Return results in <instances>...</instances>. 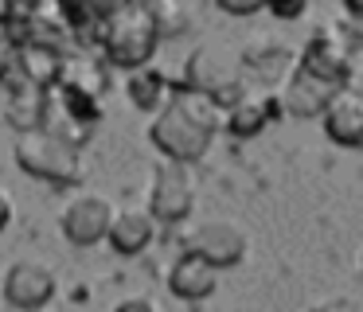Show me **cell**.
<instances>
[{"label":"cell","mask_w":363,"mask_h":312,"mask_svg":"<svg viewBox=\"0 0 363 312\" xmlns=\"http://www.w3.org/2000/svg\"><path fill=\"white\" fill-rule=\"evenodd\" d=\"M219 129H223V109L211 98H203L196 90H172L168 106L152 113L149 140L157 145V152L164 160L191 168L211 148Z\"/></svg>","instance_id":"6da1fadb"},{"label":"cell","mask_w":363,"mask_h":312,"mask_svg":"<svg viewBox=\"0 0 363 312\" xmlns=\"http://www.w3.org/2000/svg\"><path fill=\"white\" fill-rule=\"evenodd\" d=\"M157 28H152L145 4H110V16H106L102 28V55L106 62L121 70H137L149 67L152 55H157Z\"/></svg>","instance_id":"7a4b0ae2"},{"label":"cell","mask_w":363,"mask_h":312,"mask_svg":"<svg viewBox=\"0 0 363 312\" xmlns=\"http://www.w3.org/2000/svg\"><path fill=\"white\" fill-rule=\"evenodd\" d=\"M12 156H16L20 172L35 179H48V184L71 187L82 179V156L74 145L59 140L48 129H32V133H16L12 140Z\"/></svg>","instance_id":"3957f363"},{"label":"cell","mask_w":363,"mask_h":312,"mask_svg":"<svg viewBox=\"0 0 363 312\" xmlns=\"http://www.w3.org/2000/svg\"><path fill=\"white\" fill-rule=\"evenodd\" d=\"M184 90H196L203 98H211L219 109H230L238 98L246 94L242 78H238V67L223 47L203 43L191 51L188 67H184Z\"/></svg>","instance_id":"277c9868"},{"label":"cell","mask_w":363,"mask_h":312,"mask_svg":"<svg viewBox=\"0 0 363 312\" xmlns=\"http://www.w3.org/2000/svg\"><path fill=\"white\" fill-rule=\"evenodd\" d=\"M98 121H102V101L98 98H86V94H79V90H67V86H59V82L48 90L40 129L55 133L59 140H67V145L79 148L98 133Z\"/></svg>","instance_id":"5b68a950"},{"label":"cell","mask_w":363,"mask_h":312,"mask_svg":"<svg viewBox=\"0 0 363 312\" xmlns=\"http://www.w3.org/2000/svg\"><path fill=\"white\" fill-rule=\"evenodd\" d=\"M196 207V176L188 164H172L164 160L160 168H152V184H149V215L157 223H184L191 218Z\"/></svg>","instance_id":"8992f818"},{"label":"cell","mask_w":363,"mask_h":312,"mask_svg":"<svg viewBox=\"0 0 363 312\" xmlns=\"http://www.w3.org/2000/svg\"><path fill=\"white\" fill-rule=\"evenodd\" d=\"M184 246H188V254L203 257L215 269H227V265H238L246 257V230L235 218L211 215V218H199V223L191 226Z\"/></svg>","instance_id":"52a82bcc"},{"label":"cell","mask_w":363,"mask_h":312,"mask_svg":"<svg viewBox=\"0 0 363 312\" xmlns=\"http://www.w3.org/2000/svg\"><path fill=\"white\" fill-rule=\"evenodd\" d=\"M352 62H355V47L347 43V35L336 28H324L305 43V51L297 59V70H305V74L320 78L328 86H347Z\"/></svg>","instance_id":"ba28073f"},{"label":"cell","mask_w":363,"mask_h":312,"mask_svg":"<svg viewBox=\"0 0 363 312\" xmlns=\"http://www.w3.org/2000/svg\"><path fill=\"white\" fill-rule=\"evenodd\" d=\"M4 301L16 312H40L55 301V269L40 257H20L4 273Z\"/></svg>","instance_id":"9c48e42d"},{"label":"cell","mask_w":363,"mask_h":312,"mask_svg":"<svg viewBox=\"0 0 363 312\" xmlns=\"http://www.w3.org/2000/svg\"><path fill=\"white\" fill-rule=\"evenodd\" d=\"M110 223H113V203L98 191L74 195L59 215V230L71 246H98L110 234Z\"/></svg>","instance_id":"30bf717a"},{"label":"cell","mask_w":363,"mask_h":312,"mask_svg":"<svg viewBox=\"0 0 363 312\" xmlns=\"http://www.w3.org/2000/svg\"><path fill=\"white\" fill-rule=\"evenodd\" d=\"M324 133L344 148H363V86H340L324 109Z\"/></svg>","instance_id":"8fae6325"},{"label":"cell","mask_w":363,"mask_h":312,"mask_svg":"<svg viewBox=\"0 0 363 312\" xmlns=\"http://www.w3.org/2000/svg\"><path fill=\"white\" fill-rule=\"evenodd\" d=\"M274 117H281V101L269 90H246L230 109H223V129L230 137H258Z\"/></svg>","instance_id":"7c38bea8"},{"label":"cell","mask_w":363,"mask_h":312,"mask_svg":"<svg viewBox=\"0 0 363 312\" xmlns=\"http://www.w3.org/2000/svg\"><path fill=\"white\" fill-rule=\"evenodd\" d=\"M336 90L340 86H328L320 78L305 74V70H293L285 90L277 94V101H281V113H289V117H324V109L336 98Z\"/></svg>","instance_id":"4fadbf2b"},{"label":"cell","mask_w":363,"mask_h":312,"mask_svg":"<svg viewBox=\"0 0 363 312\" xmlns=\"http://www.w3.org/2000/svg\"><path fill=\"white\" fill-rule=\"evenodd\" d=\"M106 238L118 254L133 257L141 250H149V242L157 238V218L149 215V207H113V223Z\"/></svg>","instance_id":"5bb4252c"},{"label":"cell","mask_w":363,"mask_h":312,"mask_svg":"<svg viewBox=\"0 0 363 312\" xmlns=\"http://www.w3.org/2000/svg\"><path fill=\"white\" fill-rule=\"evenodd\" d=\"M59 70H63V47H51V43H20L16 47V67H12L16 82L51 90L59 82Z\"/></svg>","instance_id":"9a60e30c"},{"label":"cell","mask_w":363,"mask_h":312,"mask_svg":"<svg viewBox=\"0 0 363 312\" xmlns=\"http://www.w3.org/2000/svg\"><path fill=\"white\" fill-rule=\"evenodd\" d=\"M215 285H219V269L207 265L203 257L188 254V250H184L172 262V269H168V289H172L180 301H207V296L215 293Z\"/></svg>","instance_id":"2e32d148"},{"label":"cell","mask_w":363,"mask_h":312,"mask_svg":"<svg viewBox=\"0 0 363 312\" xmlns=\"http://www.w3.org/2000/svg\"><path fill=\"white\" fill-rule=\"evenodd\" d=\"M59 86H67V90H79V94H86V98H98V101H102L106 86H110L106 62L98 59L94 51H63Z\"/></svg>","instance_id":"e0dca14e"},{"label":"cell","mask_w":363,"mask_h":312,"mask_svg":"<svg viewBox=\"0 0 363 312\" xmlns=\"http://www.w3.org/2000/svg\"><path fill=\"white\" fill-rule=\"evenodd\" d=\"M43 101H48V90L12 78L9 101H4V117H9V125L16 133H32V129H40V125H43Z\"/></svg>","instance_id":"ac0fdd59"},{"label":"cell","mask_w":363,"mask_h":312,"mask_svg":"<svg viewBox=\"0 0 363 312\" xmlns=\"http://www.w3.org/2000/svg\"><path fill=\"white\" fill-rule=\"evenodd\" d=\"M125 90H129V101H133L137 109H145V113H157V109L168 106V98H172V86H168V74L160 67H137L129 70L125 78Z\"/></svg>","instance_id":"d6986e66"},{"label":"cell","mask_w":363,"mask_h":312,"mask_svg":"<svg viewBox=\"0 0 363 312\" xmlns=\"http://www.w3.org/2000/svg\"><path fill=\"white\" fill-rule=\"evenodd\" d=\"M145 12H149L152 28H157V39L184 35V31L191 28V20H196V12H191L184 0H149V4H145Z\"/></svg>","instance_id":"ffe728a7"},{"label":"cell","mask_w":363,"mask_h":312,"mask_svg":"<svg viewBox=\"0 0 363 312\" xmlns=\"http://www.w3.org/2000/svg\"><path fill=\"white\" fill-rule=\"evenodd\" d=\"M308 312H363V293H332L320 296Z\"/></svg>","instance_id":"44dd1931"},{"label":"cell","mask_w":363,"mask_h":312,"mask_svg":"<svg viewBox=\"0 0 363 312\" xmlns=\"http://www.w3.org/2000/svg\"><path fill=\"white\" fill-rule=\"evenodd\" d=\"M277 59H285V47H246V55H242V62L246 67H254V70H277Z\"/></svg>","instance_id":"7402d4cb"},{"label":"cell","mask_w":363,"mask_h":312,"mask_svg":"<svg viewBox=\"0 0 363 312\" xmlns=\"http://www.w3.org/2000/svg\"><path fill=\"white\" fill-rule=\"evenodd\" d=\"M16 35H12L4 23H0V82L4 78H12V67H16Z\"/></svg>","instance_id":"603a6c76"},{"label":"cell","mask_w":363,"mask_h":312,"mask_svg":"<svg viewBox=\"0 0 363 312\" xmlns=\"http://www.w3.org/2000/svg\"><path fill=\"white\" fill-rule=\"evenodd\" d=\"M305 0H269L266 4V12H274L277 20H301V16H305Z\"/></svg>","instance_id":"cb8c5ba5"},{"label":"cell","mask_w":363,"mask_h":312,"mask_svg":"<svg viewBox=\"0 0 363 312\" xmlns=\"http://www.w3.org/2000/svg\"><path fill=\"white\" fill-rule=\"evenodd\" d=\"M215 4H219V12H227V16H258V12H266L262 0H215Z\"/></svg>","instance_id":"d4e9b609"},{"label":"cell","mask_w":363,"mask_h":312,"mask_svg":"<svg viewBox=\"0 0 363 312\" xmlns=\"http://www.w3.org/2000/svg\"><path fill=\"white\" fill-rule=\"evenodd\" d=\"M113 312H164L152 296H125V301H118V308Z\"/></svg>","instance_id":"484cf974"},{"label":"cell","mask_w":363,"mask_h":312,"mask_svg":"<svg viewBox=\"0 0 363 312\" xmlns=\"http://www.w3.org/2000/svg\"><path fill=\"white\" fill-rule=\"evenodd\" d=\"M344 16H347V23L363 28V0H344Z\"/></svg>","instance_id":"4316f807"},{"label":"cell","mask_w":363,"mask_h":312,"mask_svg":"<svg viewBox=\"0 0 363 312\" xmlns=\"http://www.w3.org/2000/svg\"><path fill=\"white\" fill-rule=\"evenodd\" d=\"M9 223H12V195L0 187V230H9Z\"/></svg>","instance_id":"83f0119b"},{"label":"cell","mask_w":363,"mask_h":312,"mask_svg":"<svg viewBox=\"0 0 363 312\" xmlns=\"http://www.w3.org/2000/svg\"><path fill=\"white\" fill-rule=\"evenodd\" d=\"M48 312H82L74 301H63V304H48Z\"/></svg>","instance_id":"f1b7e54d"}]
</instances>
